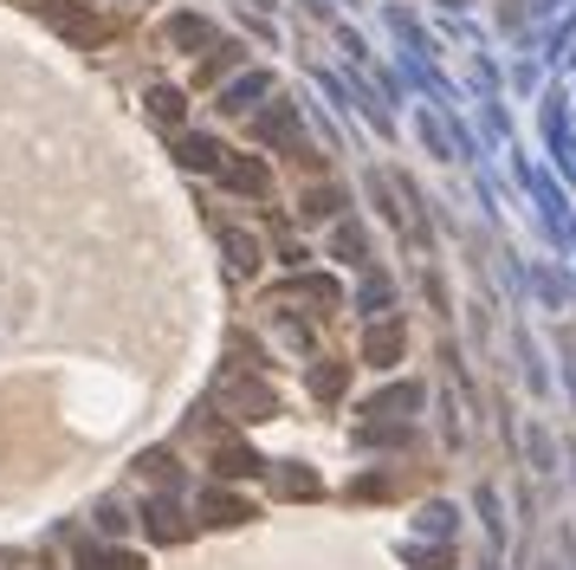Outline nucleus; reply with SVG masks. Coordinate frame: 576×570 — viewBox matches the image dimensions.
I'll return each instance as SVG.
<instances>
[{
	"mask_svg": "<svg viewBox=\"0 0 576 570\" xmlns=\"http://www.w3.org/2000/svg\"><path fill=\"white\" fill-rule=\"evenodd\" d=\"M221 182L240 194H266L272 189V176H266V162H253V156H233V162H221Z\"/></svg>",
	"mask_w": 576,
	"mask_h": 570,
	"instance_id": "4",
	"label": "nucleus"
},
{
	"mask_svg": "<svg viewBox=\"0 0 576 570\" xmlns=\"http://www.w3.org/2000/svg\"><path fill=\"white\" fill-rule=\"evenodd\" d=\"M363 357H370V363H395V357H402V324H376V331H370V338H363Z\"/></svg>",
	"mask_w": 576,
	"mask_h": 570,
	"instance_id": "6",
	"label": "nucleus"
},
{
	"mask_svg": "<svg viewBox=\"0 0 576 570\" xmlns=\"http://www.w3.org/2000/svg\"><path fill=\"white\" fill-rule=\"evenodd\" d=\"M253 137L272 143V150H292L299 156V111L292 104H266V111L253 117Z\"/></svg>",
	"mask_w": 576,
	"mask_h": 570,
	"instance_id": "1",
	"label": "nucleus"
},
{
	"mask_svg": "<svg viewBox=\"0 0 576 570\" xmlns=\"http://www.w3.org/2000/svg\"><path fill=\"white\" fill-rule=\"evenodd\" d=\"M305 214H311V221L337 214V189H311V194H305Z\"/></svg>",
	"mask_w": 576,
	"mask_h": 570,
	"instance_id": "16",
	"label": "nucleus"
},
{
	"mask_svg": "<svg viewBox=\"0 0 576 570\" xmlns=\"http://www.w3.org/2000/svg\"><path fill=\"white\" fill-rule=\"evenodd\" d=\"M260 460H253V448H240V441H221L214 448V473H228V480H246Z\"/></svg>",
	"mask_w": 576,
	"mask_h": 570,
	"instance_id": "7",
	"label": "nucleus"
},
{
	"mask_svg": "<svg viewBox=\"0 0 576 570\" xmlns=\"http://www.w3.org/2000/svg\"><path fill=\"white\" fill-rule=\"evenodd\" d=\"M175 156H182L189 169H221V162H228V150H221L214 137H182V143H175Z\"/></svg>",
	"mask_w": 576,
	"mask_h": 570,
	"instance_id": "5",
	"label": "nucleus"
},
{
	"mask_svg": "<svg viewBox=\"0 0 576 570\" xmlns=\"http://www.w3.org/2000/svg\"><path fill=\"white\" fill-rule=\"evenodd\" d=\"M228 409H240V421H266L279 402H272L266 382H228Z\"/></svg>",
	"mask_w": 576,
	"mask_h": 570,
	"instance_id": "3",
	"label": "nucleus"
},
{
	"mask_svg": "<svg viewBox=\"0 0 576 570\" xmlns=\"http://www.w3.org/2000/svg\"><path fill=\"white\" fill-rule=\"evenodd\" d=\"M201 512H208L214 526H240V519H253V506L233 499V493H208V499H201Z\"/></svg>",
	"mask_w": 576,
	"mask_h": 570,
	"instance_id": "8",
	"label": "nucleus"
},
{
	"mask_svg": "<svg viewBox=\"0 0 576 570\" xmlns=\"http://www.w3.org/2000/svg\"><path fill=\"white\" fill-rule=\"evenodd\" d=\"M233 59H240V46H214V59H208V66H201V72H194V78H201V84H214V78L228 72Z\"/></svg>",
	"mask_w": 576,
	"mask_h": 570,
	"instance_id": "13",
	"label": "nucleus"
},
{
	"mask_svg": "<svg viewBox=\"0 0 576 570\" xmlns=\"http://www.w3.org/2000/svg\"><path fill=\"white\" fill-rule=\"evenodd\" d=\"M84 570H143L137 551H84Z\"/></svg>",
	"mask_w": 576,
	"mask_h": 570,
	"instance_id": "11",
	"label": "nucleus"
},
{
	"mask_svg": "<svg viewBox=\"0 0 576 570\" xmlns=\"http://www.w3.org/2000/svg\"><path fill=\"white\" fill-rule=\"evenodd\" d=\"M266 91V78H246V84H228V111H246L253 98Z\"/></svg>",
	"mask_w": 576,
	"mask_h": 570,
	"instance_id": "15",
	"label": "nucleus"
},
{
	"mask_svg": "<svg viewBox=\"0 0 576 570\" xmlns=\"http://www.w3.org/2000/svg\"><path fill=\"white\" fill-rule=\"evenodd\" d=\"M344 382H350V370H344V363H324V370L311 377V389H317V396H337Z\"/></svg>",
	"mask_w": 576,
	"mask_h": 570,
	"instance_id": "14",
	"label": "nucleus"
},
{
	"mask_svg": "<svg viewBox=\"0 0 576 570\" xmlns=\"http://www.w3.org/2000/svg\"><path fill=\"white\" fill-rule=\"evenodd\" d=\"M169 39H175V46H208V20H189V13H182V20H175V27H169Z\"/></svg>",
	"mask_w": 576,
	"mask_h": 570,
	"instance_id": "12",
	"label": "nucleus"
},
{
	"mask_svg": "<svg viewBox=\"0 0 576 570\" xmlns=\"http://www.w3.org/2000/svg\"><path fill=\"white\" fill-rule=\"evenodd\" d=\"M221 240H228V260H233V267H240V272H253V267H260V240H253V233H221Z\"/></svg>",
	"mask_w": 576,
	"mask_h": 570,
	"instance_id": "10",
	"label": "nucleus"
},
{
	"mask_svg": "<svg viewBox=\"0 0 576 570\" xmlns=\"http://www.w3.org/2000/svg\"><path fill=\"white\" fill-rule=\"evenodd\" d=\"M150 532H155V538H182V519H175V506H155V512H150Z\"/></svg>",
	"mask_w": 576,
	"mask_h": 570,
	"instance_id": "17",
	"label": "nucleus"
},
{
	"mask_svg": "<svg viewBox=\"0 0 576 570\" xmlns=\"http://www.w3.org/2000/svg\"><path fill=\"white\" fill-rule=\"evenodd\" d=\"M337 253H344V260H356V253H363V233L344 228V233H337Z\"/></svg>",
	"mask_w": 576,
	"mask_h": 570,
	"instance_id": "19",
	"label": "nucleus"
},
{
	"mask_svg": "<svg viewBox=\"0 0 576 570\" xmlns=\"http://www.w3.org/2000/svg\"><path fill=\"white\" fill-rule=\"evenodd\" d=\"M150 111L162 117V123H182V111H189V98H182L175 84H155V91H150Z\"/></svg>",
	"mask_w": 576,
	"mask_h": 570,
	"instance_id": "9",
	"label": "nucleus"
},
{
	"mask_svg": "<svg viewBox=\"0 0 576 570\" xmlns=\"http://www.w3.org/2000/svg\"><path fill=\"white\" fill-rule=\"evenodd\" d=\"M285 493H292V499H317V473H285Z\"/></svg>",
	"mask_w": 576,
	"mask_h": 570,
	"instance_id": "18",
	"label": "nucleus"
},
{
	"mask_svg": "<svg viewBox=\"0 0 576 570\" xmlns=\"http://www.w3.org/2000/svg\"><path fill=\"white\" fill-rule=\"evenodd\" d=\"M46 20H52L65 39H98V20H91L84 0H46Z\"/></svg>",
	"mask_w": 576,
	"mask_h": 570,
	"instance_id": "2",
	"label": "nucleus"
}]
</instances>
